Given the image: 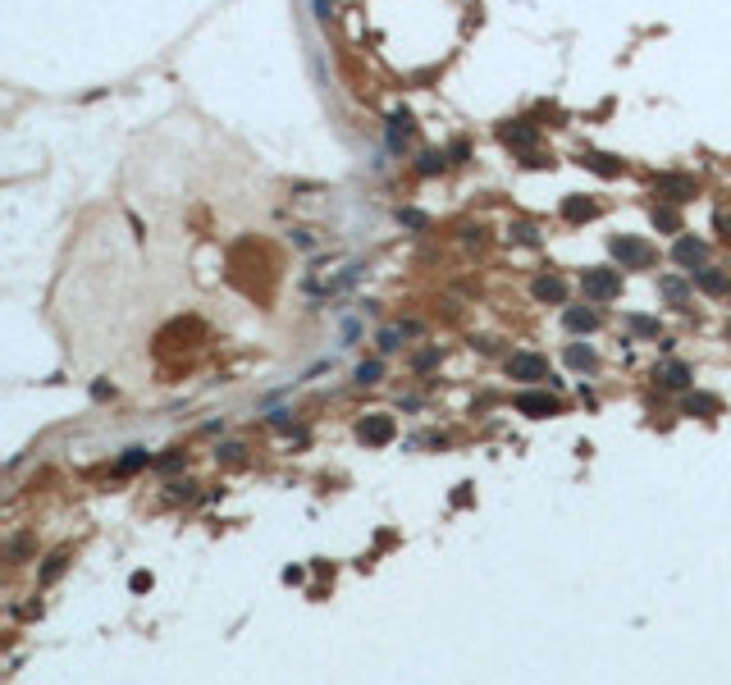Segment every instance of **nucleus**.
Segmentation results:
<instances>
[{
    "mask_svg": "<svg viewBox=\"0 0 731 685\" xmlns=\"http://www.w3.org/2000/svg\"><path fill=\"white\" fill-rule=\"evenodd\" d=\"M580 288H585L589 302H612V297H622V270H608V265L585 270L580 274Z\"/></svg>",
    "mask_w": 731,
    "mask_h": 685,
    "instance_id": "f257e3e1",
    "label": "nucleus"
},
{
    "mask_svg": "<svg viewBox=\"0 0 731 685\" xmlns=\"http://www.w3.org/2000/svg\"><path fill=\"white\" fill-rule=\"evenodd\" d=\"M612 256L622 261V270H649V265L658 261V251L649 247L644 238H631V233H622V238H612Z\"/></svg>",
    "mask_w": 731,
    "mask_h": 685,
    "instance_id": "f03ea898",
    "label": "nucleus"
},
{
    "mask_svg": "<svg viewBox=\"0 0 731 685\" xmlns=\"http://www.w3.org/2000/svg\"><path fill=\"white\" fill-rule=\"evenodd\" d=\"M393 434H398L393 416H366V421L357 425V439H361V443H371V448H384Z\"/></svg>",
    "mask_w": 731,
    "mask_h": 685,
    "instance_id": "7ed1b4c3",
    "label": "nucleus"
},
{
    "mask_svg": "<svg viewBox=\"0 0 731 685\" xmlns=\"http://www.w3.org/2000/svg\"><path fill=\"white\" fill-rule=\"evenodd\" d=\"M507 375L512 380H548V361L535 352H516V357H507Z\"/></svg>",
    "mask_w": 731,
    "mask_h": 685,
    "instance_id": "20e7f679",
    "label": "nucleus"
},
{
    "mask_svg": "<svg viewBox=\"0 0 731 685\" xmlns=\"http://www.w3.org/2000/svg\"><path fill=\"white\" fill-rule=\"evenodd\" d=\"M654 192L667 196V201H690V196H695V178H686V174H663V178L654 183Z\"/></svg>",
    "mask_w": 731,
    "mask_h": 685,
    "instance_id": "39448f33",
    "label": "nucleus"
},
{
    "mask_svg": "<svg viewBox=\"0 0 731 685\" xmlns=\"http://www.w3.org/2000/svg\"><path fill=\"white\" fill-rule=\"evenodd\" d=\"M498 137L507 142V146H516V151H530V146H535V124H526V119H516V124H503L498 128Z\"/></svg>",
    "mask_w": 731,
    "mask_h": 685,
    "instance_id": "423d86ee",
    "label": "nucleus"
},
{
    "mask_svg": "<svg viewBox=\"0 0 731 685\" xmlns=\"http://www.w3.org/2000/svg\"><path fill=\"white\" fill-rule=\"evenodd\" d=\"M672 256H677V261L686 265L690 274H695V265H704V256H709V242H699V238H677Z\"/></svg>",
    "mask_w": 731,
    "mask_h": 685,
    "instance_id": "0eeeda50",
    "label": "nucleus"
},
{
    "mask_svg": "<svg viewBox=\"0 0 731 685\" xmlns=\"http://www.w3.org/2000/svg\"><path fill=\"white\" fill-rule=\"evenodd\" d=\"M599 215V201H589V196H567L562 201V219L567 224H585V219Z\"/></svg>",
    "mask_w": 731,
    "mask_h": 685,
    "instance_id": "6e6552de",
    "label": "nucleus"
},
{
    "mask_svg": "<svg viewBox=\"0 0 731 685\" xmlns=\"http://www.w3.org/2000/svg\"><path fill=\"white\" fill-rule=\"evenodd\" d=\"M516 412L521 416H553L557 398H548V393H521V398H516Z\"/></svg>",
    "mask_w": 731,
    "mask_h": 685,
    "instance_id": "1a4fd4ad",
    "label": "nucleus"
},
{
    "mask_svg": "<svg viewBox=\"0 0 731 685\" xmlns=\"http://www.w3.org/2000/svg\"><path fill=\"white\" fill-rule=\"evenodd\" d=\"M658 384H663V389H686L690 384V366L686 361H663V366H658Z\"/></svg>",
    "mask_w": 731,
    "mask_h": 685,
    "instance_id": "9d476101",
    "label": "nucleus"
},
{
    "mask_svg": "<svg viewBox=\"0 0 731 685\" xmlns=\"http://www.w3.org/2000/svg\"><path fill=\"white\" fill-rule=\"evenodd\" d=\"M567 329H576V334H589V329H599V311H589V306H567Z\"/></svg>",
    "mask_w": 731,
    "mask_h": 685,
    "instance_id": "9b49d317",
    "label": "nucleus"
},
{
    "mask_svg": "<svg viewBox=\"0 0 731 685\" xmlns=\"http://www.w3.org/2000/svg\"><path fill=\"white\" fill-rule=\"evenodd\" d=\"M580 164H589V169H594V174H603V178H617V174H622V160H612V155H603V151L580 155Z\"/></svg>",
    "mask_w": 731,
    "mask_h": 685,
    "instance_id": "f8f14e48",
    "label": "nucleus"
},
{
    "mask_svg": "<svg viewBox=\"0 0 731 685\" xmlns=\"http://www.w3.org/2000/svg\"><path fill=\"white\" fill-rule=\"evenodd\" d=\"M695 288H699V293H709V297H718V293H727V274L704 270V265H699V270H695Z\"/></svg>",
    "mask_w": 731,
    "mask_h": 685,
    "instance_id": "ddd939ff",
    "label": "nucleus"
},
{
    "mask_svg": "<svg viewBox=\"0 0 731 685\" xmlns=\"http://www.w3.org/2000/svg\"><path fill=\"white\" fill-rule=\"evenodd\" d=\"M535 297L539 302H562V297H567V283L557 279V274H544V279H535Z\"/></svg>",
    "mask_w": 731,
    "mask_h": 685,
    "instance_id": "4468645a",
    "label": "nucleus"
},
{
    "mask_svg": "<svg viewBox=\"0 0 731 685\" xmlns=\"http://www.w3.org/2000/svg\"><path fill=\"white\" fill-rule=\"evenodd\" d=\"M407 137H412V115H407V110H398V115L389 119V146H403Z\"/></svg>",
    "mask_w": 731,
    "mask_h": 685,
    "instance_id": "2eb2a0df",
    "label": "nucleus"
},
{
    "mask_svg": "<svg viewBox=\"0 0 731 685\" xmlns=\"http://www.w3.org/2000/svg\"><path fill=\"white\" fill-rule=\"evenodd\" d=\"M151 466V453L146 448H128V457H119V475H133V471Z\"/></svg>",
    "mask_w": 731,
    "mask_h": 685,
    "instance_id": "dca6fc26",
    "label": "nucleus"
},
{
    "mask_svg": "<svg viewBox=\"0 0 731 685\" xmlns=\"http://www.w3.org/2000/svg\"><path fill=\"white\" fill-rule=\"evenodd\" d=\"M649 219H654V228H663V233H677V228H681V215L672 206H654V215H649Z\"/></svg>",
    "mask_w": 731,
    "mask_h": 685,
    "instance_id": "f3484780",
    "label": "nucleus"
},
{
    "mask_svg": "<svg viewBox=\"0 0 731 685\" xmlns=\"http://www.w3.org/2000/svg\"><path fill=\"white\" fill-rule=\"evenodd\" d=\"M658 293H663L667 302H677V306H681V302L690 297V288H686L681 279H672V274H667V279H658Z\"/></svg>",
    "mask_w": 731,
    "mask_h": 685,
    "instance_id": "a211bd4d",
    "label": "nucleus"
},
{
    "mask_svg": "<svg viewBox=\"0 0 731 685\" xmlns=\"http://www.w3.org/2000/svg\"><path fill=\"white\" fill-rule=\"evenodd\" d=\"M567 361H571L576 370H594V361H599V357H594V348H580V343H571V348H567Z\"/></svg>",
    "mask_w": 731,
    "mask_h": 685,
    "instance_id": "6ab92c4d",
    "label": "nucleus"
},
{
    "mask_svg": "<svg viewBox=\"0 0 731 685\" xmlns=\"http://www.w3.org/2000/svg\"><path fill=\"white\" fill-rule=\"evenodd\" d=\"M439 169H444V151H426L416 164V174H439Z\"/></svg>",
    "mask_w": 731,
    "mask_h": 685,
    "instance_id": "aec40b11",
    "label": "nucleus"
},
{
    "mask_svg": "<svg viewBox=\"0 0 731 685\" xmlns=\"http://www.w3.org/2000/svg\"><path fill=\"white\" fill-rule=\"evenodd\" d=\"M686 412H690V416H695V412L709 416V412H718V403H713L709 393H695V398H686Z\"/></svg>",
    "mask_w": 731,
    "mask_h": 685,
    "instance_id": "412c9836",
    "label": "nucleus"
},
{
    "mask_svg": "<svg viewBox=\"0 0 731 685\" xmlns=\"http://www.w3.org/2000/svg\"><path fill=\"white\" fill-rule=\"evenodd\" d=\"M380 375H384L380 361H361V366H357V384H375Z\"/></svg>",
    "mask_w": 731,
    "mask_h": 685,
    "instance_id": "4be33fe9",
    "label": "nucleus"
},
{
    "mask_svg": "<svg viewBox=\"0 0 731 685\" xmlns=\"http://www.w3.org/2000/svg\"><path fill=\"white\" fill-rule=\"evenodd\" d=\"M507 233H512V238H516V242H526V247H535V242H539V233H535V224H512V228H507Z\"/></svg>",
    "mask_w": 731,
    "mask_h": 685,
    "instance_id": "5701e85b",
    "label": "nucleus"
},
{
    "mask_svg": "<svg viewBox=\"0 0 731 685\" xmlns=\"http://www.w3.org/2000/svg\"><path fill=\"white\" fill-rule=\"evenodd\" d=\"M65 562H69V557H65V553H55V557H51V562H46V566H42V585H51V580H55V576H60V571H65Z\"/></svg>",
    "mask_w": 731,
    "mask_h": 685,
    "instance_id": "b1692460",
    "label": "nucleus"
},
{
    "mask_svg": "<svg viewBox=\"0 0 731 685\" xmlns=\"http://www.w3.org/2000/svg\"><path fill=\"white\" fill-rule=\"evenodd\" d=\"M403 338H407V329H384V334H380V348L393 352V348H403Z\"/></svg>",
    "mask_w": 731,
    "mask_h": 685,
    "instance_id": "393cba45",
    "label": "nucleus"
},
{
    "mask_svg": "<svg viewBox=\"0 0 731 685\" xmlns=\"http://www.w3.org/2000/svg\"><path fill=\"white\" fill-rule=\"evenodd\" d=\"M631 329H635V334H644V338H654V334H658V320H649V316H631Z\"/></svg>",
    "mask_w": 731,
    "mask_h": 685,
    "instance_id": "a878e982",
    "label": "nucleus"
},
{
    "mask_svg": "<svg viewBox=\"0 0 731 685\" xmlns=\"http://www.w3.org/2000/svg\"><path fill=\"white\" fill-rule=\"evenodd\" d=\"M398 219L412 224V228H426V215H421V210H398Z\"/></svg>",
    "mask_w": 731,
    "mask_h": 685,
    "instance_id": "bb28decb",
    "label": "nucleus"
},
{
    "mask_svg": "<svg viewBox=\"0 0 731 685\" xmlns=\"http://www.w3.org/2000/svg\"><path fill=\"white\" fill-rule=\"evenodd\" d=\"M435 361H439V348H426V352H421V357H416V370H426V366H435Z\"/></svg>",
    "mask_w": 731,
    "mask_h": 685,
    "instance_id": "cd10ccee",
    "label": "nucleus"
},
{
    "mask_svg": "<svg viewBox=\"0 0 731 685\" xmlns=\"http://www.w3.org/2000/svg\"><path fill=\"white\" fill-rule=\"evenodd\" d=\"M448 155H453V160H467L471 146H467V142H453V146H448Z\"/></svg>",
    "mask_w": 731,
    "mask_h": 685,
    "instance_id": "c85d7f7f",
    "label": "nucleus"
},
{
    "mask_svg": "<svg viewBox=\"0 0 731 685\" xmlns=\"http://www.w3.org/2000/svg\"><path fill=\"white\" fill-rule=\"evenodd\" d=\"M128 585H133V589H151V576H146V571H133Z\"/></svg>",
    "mask_w": 731,
    "mask_h": 685,
    "instance_id": "c756f323",
    "label": "nucleus"
},
{
    "mask_svg": "<svg viewBox=\"0 0 731 685\" xmlns=\"http://www.w3.org/2000/svg\"><path fill=\"white\" fill-rule=\"evenodd\" d=\"M718 233H722V238L731 242V215H722V219H718Z\"/></svg>",
    "mask_w": 731,
    "mask_h": 685,
    "instance_id": "7c9ffc66",
    "label": "nucleus"
},
{
    "mask_svg": "<svg viewBox=\"0 0 731 685\" xmlns=\"http://www.w3.org/2000/svg\"><path fill=\"white\" fill-rule=\"evenodd\" d=\"M727 343H731V325H727Z\"/></svg>",
    "mask_w": 731,
    "mask_h": 685,
    "instance_id": "2f4dec72",
    "label": "nucleus"
}]
</instances>
